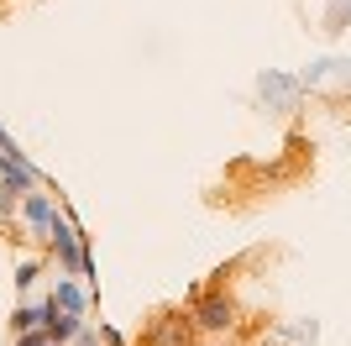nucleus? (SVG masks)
<instances>
[{
	"mask_svg": "<svg viewBox=\"0 0 351 346\" xmlns=\"http://www.w3.org/2000/svg\"><path fill=\"white\" fill-rule=\"evenodd\" d=\"M79 346H100V341H95V336H79Z\"/></svg>",
	"mask_w": 351,
	"mask_h": 346,
	"instance_id": "9",
	"label": "nucleus"
},
{
	"mask_svg": "<svg viewBox=\"0 0 351 346\" xmlns=\"http://www.w3.org/2000/svg\"><path fill=\"white\" fill-rule=\"evenodd\" d=\"M53 310H63V315H84V294H79V284H69V278H58V288H53Z\"/></svg>",
	"mask_w": 351,
	"mask_h": 346,
	"instance_id": "4",
	"label": "nucleus"
},
{
	"mask_svg": "<svg viewBox=\"0 0 351 346\" xmlns=\"http://www.w3.org/2000/svg\"><path fill=\"white\" fill-rule=\"evenodd\" d=\"M194 320H199L205 331H231L236 325V304L226 299V294H210V299L194 304Z\"/></svg>",
	"mask_w": 351,
	"mask_h": 346,
	"instance_id": "2",
	"label": "nucleus"
},
{
	"mask_svg": "<svg viewBox=\"0 0 351 346\" xmlns=\"http://www.w3.org/2000/svg\"><path fill=\"white\" fill-rule=\"evenodd\" d=\"M47 236H53V252L63 257V268H69V273H79V268H84V252H79V231H73L69 220H58V216H53Z\"/></svg>",
	"mask_w": 351,
	"mask_h": 346,
	"instance_id": "1",
	"label": "nucleus"
},
{
	"mask_svg": "<svg viewBox=\"0 0 351 346\" xmlns=\"http://www.w3.org/2000/svg\"><path fill=\"white\" fill-rule=\"evenodd\" d=\"M27 220L37 231H47L53 226V200H47V194H27Z\"/></svg>",
	"mask_w": 351,
	"mask_h": 346,
	"instance_id": "6",
	"label": "nucleus"
},
{
	"mask_svg": "<svg viewBox=\"0 0 351 346\" xmlns=\"http://www.w3.org/2000/svg\"><path fill=\"white\" fill-rule=\"evenodd\" d=\"M47 336H53V341L79 336V315H63V310H53V304H47Z\"/></svg>",
	"mask_w": 351,
	"mask_h": 346,
	"instance_id": "5",
	"label": "nucleus"
},
{
	"mask_svg": "<svg viewBox=\"0 0 351 346\" xmlns=\"http://www.w3.org/2000/svg\"><path fill=\"white\" fill-rule=\"evenodd\" d=\"M16 284H21V288L37 284V262H21V268H16Z\"/></svg>",
	"mask_w": 351,
	"mask_h": 346,
	"instance_id": "8",
	"label": "nucleus"
},
{
	"mask_svg": "<svg viewBox=\"0 0 351 346\" xmlns=\"http://www.w3.org/2000/svg\"><path fill=\"white\" fill-rule=\"evenodd\" d=\"M257 89H263V100L278 105V111H293V100H299V84H293L289 73H273V69L263 73V84H257Z\"/></svg>",
	"mask_w": 351,
	"mask_h": 346,
	"instance_id": "3",
	"label": "nucleus"
},
{
	"mask_svg": "<svg viewBox=\"0 0 351 346\" xmlns=\"http://www.w3.org/2000/svg\"><path fill=\"white\" fill-rule=\"evenodd\" d=\"M37 325H47V304H27V310H16V336L37 331Z\"/></svg>",
	"mask_w": 351,
	"mask_h": 346,
	"instance_id": "7",
	"label": "nucleus"
}]
</instances>
